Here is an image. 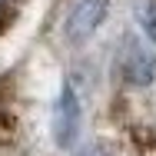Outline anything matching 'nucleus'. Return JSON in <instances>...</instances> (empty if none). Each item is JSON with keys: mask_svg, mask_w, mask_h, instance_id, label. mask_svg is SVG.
Segmentation results:
<instances>
[{"mask_svg": "<svg viewBox=\"0 0 156 156\" xmlns=\"http://www.w3.org/2000/svg\"><path fill=\"white\" fill-rule=\"evenodd\" d=\"M80 116H83V110H80L76 87L66 80L60 96H57V106H53V140H57V146L70 150L76 143V136H80Z\"/></svg>", "mask_w": 156, "mask_h": 156, "instance_id": "obj_1", "label": "nucleus"}, {"mask_svg": "<svg viewBox=\"0 0 156 156\" xmlns=\"http://www.w3.org/2000/svg\"><path fill=\"white\" fill-rule=\"evenodd\" d=\"M120 76L129 87H150L156 80V57L136 37H123V47H120Z\"/></svg>", "mask_w": 156, "mask_h": 156, "instance_id": "obj_2", "label": "nucleus"}, {"mask_svg": "<svg viewBox=\"0 0 156 156\" xmlns=\"http://www.w3.org/2000/svg\"><path fill=\"white\" fill-rule=\"evenodd\" d=\"M106 10H110V0H76L73 10H70V17H66V23H63L66 43L90 40L100 30V23L106 20Z\"/></svg>", "mask_w": 156, "mask_h": 156, "instance_id": "obj_3", "label": "nucleus"}, {"mask_svg": "<svg viewBox=\"0 0 156 156\" xmlns=\"http://www.w3.org/2000/svg\"><path fill=\"white\" fill-rule=\"evenodd\" d=\"M17 133H20V100L13 90V80L3 76L0 80V156L13 146Z\"/></svg>", "mask_w": 156, "mask_h": 156, "instance_id": "obj_4", "label": "nucleus"}, {"mask_svg": "<svg viewBox=\"0 0 156 156\" xmlns=\"http://www.w3.org/2000/svg\"><path fill=\"white\" fill-rule=\"evenodd\" d=\"M140 27L156 43V0H143L140 3Z\"/></svg>", "mask_w": 156, "mask_h": 156, "instance_id": "obj_5", "label": "nucleus"}, {"mask_svg": "<svg viewBox=\"0 0 156 156\" xmlns=\"http://www.w3.org/2000/svg\"><path fill=\"white\" fill-rule=\"evenodd\" d=\"M20 7H23V0H0V33L13 23V17H17Z\"/></svg>", "mask_w": 156, "mask_h": 156, "instance_id": "obj_6", "label": "nucleus"}, {"mask_svg": "<svg viewBox=\"0 0 156 156\" xmlns=\"http://www.w3.org/2000/svg\"><path fill=\"white\" fill-rule=\"evenodd\" d=\"M140 156H156V133H140Z\"/></svg>", "mask_w": 156, "mask_h": 156, "instance_id": "obj_7", "label": "nucleus"}, {"mask_svg": "<svg viewBox=\"0 0 156 156\" xmlns=\"http://www.w3.org/2000/svg\"><path fill=\"white\" fill-rule=\"evenodd\" d=\"M76 156H106V150H103L100 143H87L83 150H76Z\"/></svg>", "mask_w": 156, "mask_h": 156, "instance_id": "obj_8", "label": "nucleus"}]
</instances>
